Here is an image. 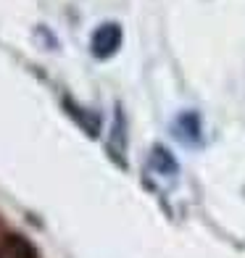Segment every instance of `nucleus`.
<instances>
[{
	"label": "nucleus",
	"instance_id": "obj_4",
	"mask_svg": "<svg viewBox=\"0 0 245 258\" xmlns=\"http://www.w3.org/2000/svg\"><path fill=\"white\" fill-rule=\"evenodd\" d=\"M156 169H161V171H174V161L169 158L166 150H161V148H156Z\"/></svg>",
	"mask_w": 245,
	"mask_h": 258
},
{
	"label": "nucleus",
	"instance_id": "obj_3",
	"mask_svg": "<svg viewBox=\"0 0 245 258\" xmlns=\"http://www.w3.org/2000/svg\"><path fill=\"white\" fill-rule=\"evenodd\" d=\"M64 105H66V111L72 113L74 119H77V121H79L82 126H85L87 132H90V137H95V135H98V126H100V121L95 119V116H87V111H82L79 105H74L72 100H64Z\"/></svg>",
	"mask_w": 245,
	"mask_h": 258
},
{
	"label": "nucleus",
	"instance_id": "obj_2",
	"mask_svg": "<svg viewBox=\"0 0 245 258\" xmlns=\"http://www.w3.org/2000/svg\"><path fill=\"white\" fill-rule=\"evenodd\" d=\"M0 258H34V248L21 234H6L0 240Z\"/></svg>",
	"mask_w": 245,
	"mask_h": 258
},
{
	"label": "nucleus",
	"instance_id": "obj_1",
	"mask_svg": "<svg viewBox=\"0 0 245 258\" xmlns=\"http://www.w3.org/2000/svg\"><path fill=\"white\" fill-rule=\"evenodd\" d=\"M121 45V27L119 24H103L92 34V53L98 58H108Z\"/></svg>",
	"mask_w": 245,
	"mask_h": 258
}]
</instances>
